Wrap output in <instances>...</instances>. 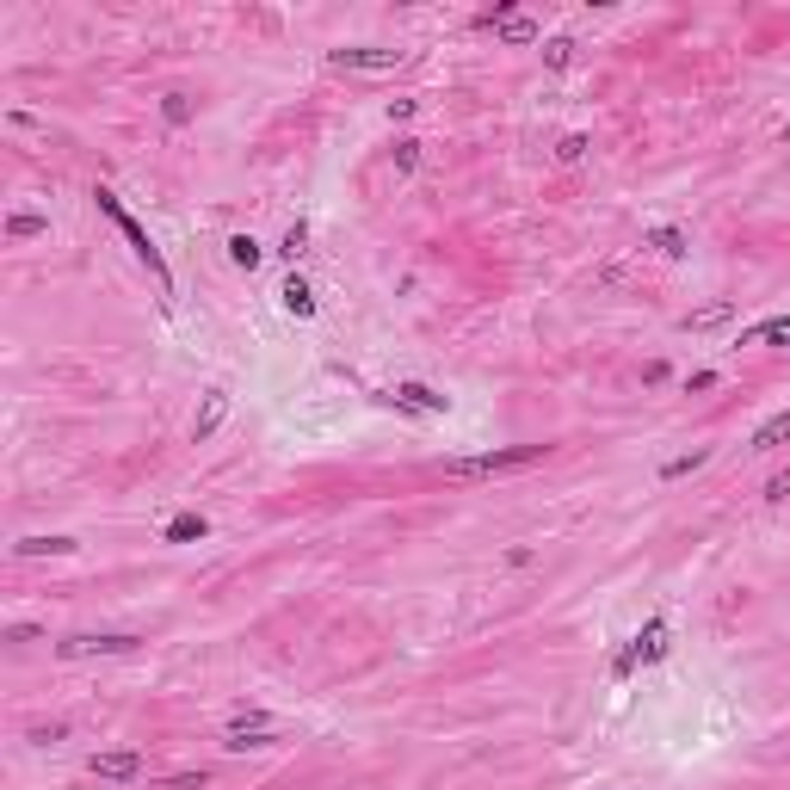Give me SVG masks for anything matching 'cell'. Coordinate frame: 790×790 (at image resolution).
<instances>
[{
	"label": "cell",
	"instance_id": "6da1fadb",
	"mask_svg": "<svg viewBox=\"0 0 790 790\" xmlns=\"http://www.w3.org/2000/svg\"><path fill=\"white\" fill-rule=\"evenodd\" d=\"M544 463V445H513V451H476V457H445L439 476L445 482H488V476H513V470H531Z\"/></svg>",
	"mask_w": 790,
	"mask_h": 790
},
{
	"label": "cell",
	"instance_id": "7a4b0ae2",
	"mask_svg": "<svg viewBox=\"0 0 790 790\" xmlns=\"http://www.w3.org/2000/svg\"><path fill=\"white\" fill-rule=\"evenodd\" d=\"M93 198H99V210H105V217H112V223H118V229L130 235V247H136V260H142V266H149V272L161 278V291H173V272H167V260H161V247H155L149 235H142V223L130 217V210H124V204H118L112 192H93Z\"/></svg>",
	"mask_w": 790,
	"mask_h": 790
},
{
	"label": "cell",
	"instance_id": "3957f363",
	"mask_svg": "<svg viewBox=\"0 0 790 790\" xmlns=\"http://www.w3.org/2000/svg\"><path fill=\"white\" fill-rule=\"evenodd\" d=\"M661 655H667V618H649V624L624 642V655L612 661V679H630L636 667H655Z\"/></svg>",
	"mask_w": 790,
	"mask_h": 790
},
{
	"label": "cell",
	"instance_id": "277c9868",
	"mask_svg": "<svg viewBox=\"0 0 790 790\" xmlns=\"http://www.w3.org/2000/svg\"><path fill=\"white\" fill-rule=\"evenodd\" d=\"M93 655H136V636H62L56 661H93Z\"/></svg>",
	"mask_w": 790,
	"mask_h": 790
},
{
	"label": "cell",
	"instance_id": "5b68a950",
	"mask_svg": "<svg viewBox=\"0 0 790 790\" xmlns=\"http://www.w3.org/2000/svg\"><path fill=\"white\" fill-rule=\"evenodd\" d=\"M87 772H93V778H105V784H136L142 772H149V760H142L136 747H112V753H93Z\"/></svg>",
	"mask_w": 790,
	"mask_h": 790
},
{
	"label": "cell",
	"instance_id": "8992f818",
	"mask_svg": "<svg viewBox=\"0 0 790 790\" xmlns=\"http://www.w3.org/2000/svg\"><path fill=\"white\" fill-rule=\"evenodd\" d=\"M334 68H358V75H383V68H402V50H377V44H352L328 56Z\"/></svg>",
	"mask_w": 790,
	"mask_h": 790
},
{
	"label": "cell",
	"instance_id": "52a82bcc",
	"mask_svg": "<svg viewBox=\"0 0 790 790\" xmlns=\"http://www.w3.org/2000/svg\"><path fill=\"white\" fill-rule=\"evenodd\" d=\"M377 402L408 408V414H445V395H439V389H426V383H395L389 395H377Z\"/></svg>",
	"mask_w": 790,
	"mask_h": 790
},
{
	"label": "cell",
	"instance_id": "ba28073f",
	"mask_svg": "<svg viewBox=\"0 0 790 790\" xmlns=\"http://www.w3.org/2000/svg\"><path fill=\"white\" fill-rule=\"evenodd\" d=\"M229 420V389H204V408L192 414V439H217V426Z\"/></svg>",
	"mask_w": 790,
	"mask_h": 790
},
{
	"label": "cell",
	"instance_id": "9c48e42d",
	"mask_svg": "<svg viewBox=\"0 0 790 790\" xmlns=\"http://www.w3.org/2000/svg\"><path fill=\"white\" fill-rule=\"evenodd\" d=\"M223 747H229V753H266V747H278V729H247V723H229V729H223Z\"/></svg>",
	"mask_w": 790,
	"mask_h": 790
},
{
	"label": "cell",
	"instance_id": "30bf717a",
	"mask_svg": "<svg viewBox=\"0 0 790 790\" xmlns=\"http://www.w3.org/2000/svg\"><path fill=\"white\" fill-rule=\"evenodd\" d=\"M278 303H284V315H297V321H309V315H315V291H309V284H303L297 272L278 284Z\"/></svg>",
	"mask_w": 790,
	"mask_h": 790
},
{
	"label": "cell",
	"instance_id": "8fae6325",
	"mask_svg": "<svg viewBox=\"0 0 790 790\" xmlns=\"http://www.w3.org/2000/svg\"><path fill=\"white\" fill-rule=\"evenodd\" d=\"M494 38H507V44H544V31H537V19H525V13H507L500 25H488Z\"/></svg>",
	"mask_w": 790,
	"mask_h": 790
},
{
	"label": "cell",
	"instance_id": "7c38bea8",
	"mask_svg": "<svg viewBox=\"0 0 790 790\" xmlns=\"http://www.w3.org/2000/svg\"><path fill=\"white\" fill-rule=\"evenodd\" d=\"M642 241H649V247H655V254H661V260H686V254H692V241H686V235H679L673 223H661V229H649V235H642Z\"/></svg>",
	"mask_w": 790,
	"mask_h": 790
},
{
	"label": "cell",
	"instance_id": "4fadbf2b",
	"mask_svg": "<svg viewBox=\"0 0 790 790\" xmlns=\"http://www.w3.org/2000/svg\"><path fill=\"white\" fill-rule=\"evenodd\" d=\"M784 340H790V315H766L760 328L741 334V346H784Z\"/></svg>",
	"mask_w": 790,
	"mask_h": 790
},
{
	"label": "cell",
	"instance_id": "5bb4252c",
	"mask_svg": "<svg viewBox=\"0 0 790 790\" xmlns=\"http://www.w3.org/2000/svg\"><path fill=\"white\" fill-rule=\"evenodd\" d=\"M13 556H75V537H19Z\"/></svg>",
	"mask_w": 790,
	"mask_h": 790
},
{
	"label": "cell",
	"instance_id": "9a60e30c",
	"mask_svg": "<svg viewBox=\"0 0 790 790\" xmlns=\"http://www.w3.org/2000/svg\"><path fill=\"white\" fill-rule=\"evenodd\" d=\"M778 445H790V408L784 414H772L760 433H753V451H778Z\"/></svg>",
	"mask_w": 790,
	"mask_h": 790
},
{
	"label": "cell",
	"instance_id": "2e32d148",
	"mask_svg": "<svg viewBox=\"0 0 790 790\" xmlns=\"http://www.w3.org/2000/svg\"><path fill=\"white\" fill-rule=\"evenodd\" d=\"M710 463V445H692L686 457H673V463H661V482H679V476H692V470H704Z\"/></svg>",
	"mask_w": 790,
	"mask_h": 790
},
{
	"label": "cell",
	"instance_id": "e0dca14e",
	"mask_svg": "<svg viewBox=\"0 0 790 790\" xmlns=\"http://www.w3.org/2000/svg\"><path fill=\"white\" fill-rule=\"evenodd\" d=\"M735 315V303H710V309H698V315H686V321H679V328H686V334H704V328H723V321Z\"/></svg>",
	"mask_w": 790,
	"mask_h": 790
},
{
	"label": "cell",
	"instance_id": "ac0fdd59",
	"mask_svg": "<svg viewBox=\"0 0 790 790\" xmlns=\"http://www.w3.org/2000/svg\"><path fill=\"white\" fill-rule=\"evenodd\" d=\"M229 260H235V266H241V272H254V266H260V260H266V247H260V241H254V235H229Z\"/></svg>",
	"mask_w": 790,
	"mask_h": 790
},
{
	"label": "cell",
	"instance_id": "d6986e66",
	"mask_svg": "<svg viewBox=\"0 0 790 790\" xmlns=\"http://www.w3.org/2000/svg\"><path fill=\"white\" fill-rule=\"evenodd\" d=\"M210 525H204V513H179L173 525H167V544H192V537H204Z\"/></svg>",
	"mask_w": 790,
	"mask_h": 790
},
{
	"label": "cell",
	"instance_id": "ffe728a7",
	"mask_svg": "<svg viewBox=\"0 0 790 790\" xmlns=\"http://www.w3.org/2000/svg\"><path fill=\"white\" fill-rule=\"evenodd\" d=\"M44 229H50V223L38 217V210H19V217H7V235H13V241H31V235H44Z\"/></svg>",
	"mask_w": 790,
	"mask_h": 790
},
{
	"label": "cell",
	"instance_id": "44dd1931",
	"mask_svg": "<svg viewBox=\"0 0 790 790\" xmlns=\"http://www.w3.org/2000/svg\"><path fill=\"white\" fill-rule=\"evenodd\" d=\"M389 161H395V173H414V167H420V142H414V136H402V142L389 149Z\"/></svg>",
	"mask_w": 790,
	"mask_h": 790
},
{
	"label": "cell",
	"instance_id": "7402d4cb",
	"mask_svg": "<svg viewBox=\"0 0 790 790\" xmlns=\"http://www.w3.org/2000/svg\"><path fill=\"white\" fill-rule=\"evenodd\" d=\"M574 62V38H544V68H568Z\"/></svg>",
	"mask_w": 790,
	"mask_h": 790
},
{
	"label": "cell",
	"instance_id": "603a6c76",
	"mask_svg": "<svg viewBox=\"0 0 790 790\" xmlns=\"http://www.w3.org/2000/svg\"><path fill=\"white\" fill-rule=\"evenodd\" d=\"M587 149H593L587 136H562V142H556V161H562V167H574V161H587Z\"/></svg>",
	"mask_w": 790,
	"mask_h": 790
},
{
	"label": "cell",
	"instance_id": "cb8c5ba5",
	"mask_svg": "<svg viewBox=\"0 0 790 790\" xmlns=\"http://www.w3.org/2000/svg\"><path fill=\"white\" fill-rule=\"evenodd\" d=\"M303 247H309V223H291V229H284V241H278V254H284V260H297Z\"/></svg>",
	"mask_w": 790,
	"mask_h": 790
},
{
	"label": "cell",
	"instance_id": "d4e9b609",
	"mask_svg": "<svg viewBox=\"0 0 790 790\" xmlns=\"http://www.w3.org/2000/svg\"><path fill=\"white\" fill-rule=\"evenodd\" d=\"M161 118H167V124H186V118H192V99H186V93H167V99H161Z\"/></svg>",
	"mask_w": 790,
	"mask_h": 790
},
{
	"label": "cell",
	"instance_id": "484cf974",
	"mask_svg": "<svg viewBox=\"0 0 790 790\" xmlns=\"http://www.w3.org/2000/svg\"><path fill=\"white\" fill-rule=\"evenodd\" d=\"M62 735H68V723H31V729H25L31 747H50V741H62Z\"/></svg>",
	"mask_w": 790,
	"mask_h": 790
},
{
	"label": "cell",
	"instance_id": "4316f807",
	"mask_svg": "<svg viewBox=\"0 0 790 790\" xmlns=\"http://www.w3.org/2000/svg\"><path fill=\"white\" fill-rule=\"evenodd\" d=\"M766 500H790V470H778V476H766Z\"/></svg>",
	"mask_w": 790,
	"mask_h": 790
},
{
	"label": "cell",
	"instance_id": "83f0119b",
	"mask_svg": "<svg viewBox=\"0 0 790 790\" xmlns=\"http://www.w3.org/2000/svg\"><path fill=\"white\" fill-rule=\"evenodd\" d=\"M784 142H790V124H784Z\"/></svg>",
	"mask_w": 790,
	"mask_h": 790
}]
</instances>
